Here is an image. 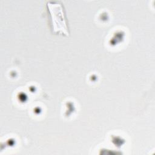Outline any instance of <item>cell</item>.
Masks as SVG:
<instances>
[{"label": "cell", "instance_id": "1", "mask_svg": "<svg viewBox=\"0 0 155 155\" xmlns=\"http://www.w3.org/2000/svg\"><path fill=\"white\" fill-rule=\"evenodd\" d=\"M47 7L48 23L53 33L68 36V27L62 5L58 2H48Z\"/></svg>", "mask_w": 155, "mask_h": 155}]
</instances>
